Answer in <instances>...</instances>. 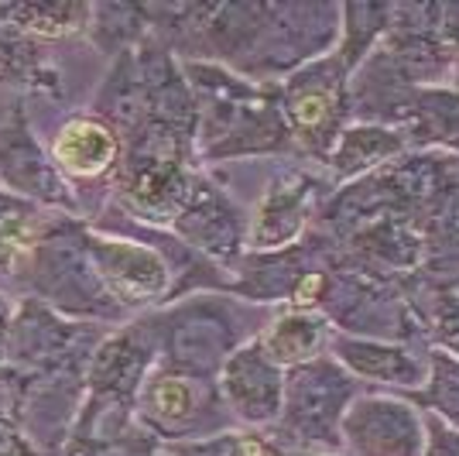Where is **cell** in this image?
<instances>
[{"label":"cell","instance_id":"obj_1","mask_svg":"<svg viewBox=\"0 0 459 456\" xmlns=\"http://www.w3.org/2000/svg\"><path fill=\"white\" fill-rule=\"evenodd\" d=\"M268 316V305L233 299L230 292H199L161 305L144 323L152 329L161 367L216 381L230 354L254 340Z\"/></svg>","mask_w":459,"mask_h":456},{"label":"cell","instance_id":"obj_2","mask_svg":"<svg viewBox=\"0 0 459 456\" xmlns=\"http://www.w3.org/2000/svg\"><path fill=\"white\" fill-rule=\"evenodd\" d=\"M195 162V134L165 120H148L141 131L124 137V154L114 171L117 199L141 224L172 227L199 179Z\"/></svg>","mask_w":459,"mask_h":456},{"label":"cell","instance_id":"obj_3","mask_svg":"<svg viewBox=\"0 0 459 456\" xmlns=\"http://www.w3.org/2000/svg\"><path fill=\"white\" fill-rule=\"evenodd\" d=\"M367 391L357 378H350L329 354L319 361L288 371L285 401L274 425L264 429L281 450L302 453H343V416L353 399Z\"/></svg>","mask_w":459,"mask_h":456},{"label":"cell","instance_id":"obj_4","mask_svg":"<svg viewBox=\"0 0 459 456\" xmlns=\"http://www.w3.org/2000/svg\"><path fill=\"white\" fill-rule=\"evenodd\" d=\"M278 110L285 117L295 152L323 165L340 134L353 124L350 110V73L336 52L295 69L278 83Z\"/></svg>","mask_w":459,"mask_h":456},{"label":"cell","instance_id":"obj_5","mask_svg":"<svg viewBox=\"0 0 459 456\" xmlns=\"http://www.w3.org/2000/svg\"><path fill=\"white\" fill-rule=\"evenodd\" d=\"M134 422L165 446L195 443L237 425L216 381L192 378L161 364H154L141 384Z\"/></svg>","mask_w":459,"mask_h":456},{"label":"cell","instance_id":"obj_6","mask_svg":"<svg viewBox=\"0 0 459 456\" xmlns=\"http://www.w3.org/2000/svg\"><path fill=\"white\" fill-rule=\"evenodd\" d=\"M333 192L336 186L329 182V175L323 179L319 171L302 165L278 171L250 209L247 254H274L302 244Z\"/></svg>","mask_w":459,"mask_h":456},{"label":"cell","instance_id":"obj_7","mask_svg":"<svg viewBox=\"0 0 459 456\" xmlns=\"http://www.w3.org/2000/svg\"><path fill=\"white\" fill-rule=\"evenodd\" d=\"M86 250L103 292L120 309H161L175 299L178 275L161 248L117 233H90Z\"/></svg>","mask_w":459,"mask_h":456},{"label":"cell","instance_id":"obj_8","mask_svg":"<svg viewBox=\"0 0 459 456\" xmlns=\"http://www.w3.org/2000/svg\"><path fill=\"white\" fill-rule=\"evenodd\" d=\"M343 456H421L425 412L408 395L360 391L343 416Z\"/></svg>","mask_w":459,"mask_h":456},{"label":"cell","instance_id":"obj_9","mask_svg":"<svg viewBox=\"0 0 459 456\" xmlns=\"http://www.w3.org/2000/svg\"><path fill=\"white\" fill-rule=\"evenodd\" d=\"M247 220L250 213L237 206V199H230V192L206 171H199L186 206L172 220V233L210 265L233 267L247 254Z\"/></svg>","mask_w":459,"mask_h":456},{"label":"cell","instance_id":"obj_10","mask_svg":"<svg viewBox=\"0 0 459 456\" xmlns=\"http://www.w3.org/2000/svg\"><path fill=\"white\" fill-rule=\"evenodd\" d=\"M285 378L288 371H281L271 361L264 346L254 337V340H247L230 354L227 364L216 374V384H220V395L227 401L233 422L240 429H261L264 433L274 425V418L281 416Z\"/></svg>","mask_w":459,"mask_h":456},{"label":"cell","instance_id":"obj_11","mask_svg":"<svg viewBox=\"0 0 459 456\" xmlns=\"http://www.w3.org/2000/svg\"><path fill=\"white\" fill-rule=\"evenodd\" d=\"M329 357L343 367L350 378H357L367 391H394L415 395L425 384L429 350L402 340H377V337H350L336 333Z\"/></svg>","mask_w":459,"mask_h":456},{"label":"cell","instance_id":"obj_12","mask_svg":"<svg viewBox=\"0 0 459 456\" xmlns=\"http://www.w3.org/2000/svg\"><path fill=\"white\" fill-rule=\"evenodd\" d=\"M0 179L21 199H41L48 206H73V189L58 175V169L45 158L41 145L31 137L24 117H14L0 131Z\"/></svg>","mask_w":459,"mask_h":456},{"label":"cell","instance_id":"obj_13","mask_svg":"<svg viewBox=\"0 0 459 456\" xmlns=\"http://www.w3.org/2000/svg\"><path fill=\"white\" fill-rule=\"evenodd\" d=\"M124 154V137L96 114L69 117L52 137V165L62 179L93 182L114 175Z\"/></svg>","mask_w":459,"mask_h":456},{"label":"cell","instance_id":"obj_14","mask_svg":"<svg viewBox=\"0 0 459 456\" xmlns=\"http://www.w3.org/2000/svg\"><path fill=\"white\" fill-rule=\"evenodd\" d=\"M333 337H336V329L323 312L278 305V309H271L268 323L257 333V343L281 371H295V367H306V364L325 357L333 346Z\"/></svg>","mask_w":459,"mask_h":456},{"label":"cell","instance_id":"obj_15","mask_svg":"<svg viewBox=\"0 0 459 456\" xmlns=\"http://www.w3.org/2000/svg\"><path fill=\"white\" fill-rule=\"evenodd\" d=\"M402 154H408V145L398 127H387V124H364V120H353L336 148L325 162V175L336 189L343 186H353L374 171L394 165Z\"/></svg>","mask_w":459,"mask_h":456},{"label":"cell","instance_id":"obj_16","mask_svg":"<svg viewBox=\"0 0 459 456\" xmlns=\"http://www.w3.org/2000/svg\"><path fill=\"white\" fill-rule=\"evenodd\" d=\"M394 127L408 152L459 154V93L453 86H419Z\"/></svg>","mask_w":459,"mask_h":456},{"label":"cell","instance_id":"obj_17","mask_svg":"<svg viewBox=\"0 0 459 456\" xmlns=\"http://www.w3.org/2000/svg\"><path fill=\"white\" fill-rule=\"evenodd\" d=\"M93 7L82 4H0V24L24 39H69L90 28Z\"/></svg>","mask_w":459,"mask_h":456},{"label":"cell","instance_id":"obj_18","mask_svg":"<svg viewBox=\"0 0 459 456\" xmlns=\"http://www.w3.org/2000/svg\"><path fill=\"white\" fill-rule=\"evenodd\" d=\"M394 4H340V45L336 56L353 76L357 66L367 62V56L381 45V39L391 28Z\"/></svg>","mask_w":459,"mask_h":456},{"label":"cell","instance_id":"obj_19","mask_svg":"<svg viewBox=\"0 0 459 456\" xmlns=\"http://www.w3.org/2000/svg\"><path fill=\"white\" fill-rule=\"evenodd\" d=\"M411 401L421 412L459 429V357H449L442 350H429L425 384L411 395Z\"/></svg>","mask_w":459,"mask_h":456},{"label":"cell","instance_id":"obj_20","mask_svg":"<svg viewBox=\"0 0 459 456\" xmlns=\"http://www.w3.org/2000/svg\"><path fill=\"white\" fill-rule=\"evenodd\" d=\"M45 220L31 203H24L21 196L0 192V267L14 265L24 250L41 237Z\"/></svg>","mask_w":459,"mask_h":456},{"label":"cell","instance_id":"obj_21","mask_svg":"<svg viewBox=\"0 0 459 456\" xmlns=\"http://www.w3.org/2000/svg\"><path fill=\"white\" fill-rule=\"evenodd\" d=\"M172 456H281V446H274L268 433L261 429H223L216 436L195 439V443H178L169 446Z\"/></svg>","mask_w":459,"mask_h":456},{"label":"cell","instance_id":"obj_22","mask_svg":"<svg viewBox=\"0 0 459 456\" xmlns=\"http://www.w3.org/2000/svg\"><path fill=\"white\" fill-rule=\"evenodd\" d=\"M421 456H459V429L425 412V443Z\"/></svg>","mask_w":459,"mask_h":456},{"label":"cell","instance_id":"obj_23","mask_svg":"<svg viewBox=\"0 0 459 456\" xmlns=\"http://www.w3.org/2000/svg\"><path fill=\"white\" fill-rule=\"evenodd\" d=\"M446 86H453L459 93V56H456V62H453V69H449V83H446Z\"/></svg>","mask_w":459,"mask_h":456},{"label":"cell","instance_id":"obj_24","mask_svg":"<svg viewBox=\"0 0 459 456\" xmlns=\"http://www.w3.org/2000/svg\"><path fill=\"white\" fill-rule=\"evenodd\" d=\"M281 456H343V453H302V450H281Z\"/></svg>","mask_w":459,"mask_h":456},{"label":"cell","instance_id":"obj_25","mask_svg":"<svg viewBox=\"0 0 459 456\" xmlns=\"http://www.w3.org/2000/svg\"><path fill=\"white\" fill-rule=\"evenodd\" d=\"M4 329H7V305L0 299V340H4Z\"/></svg>","mask_w":459,"mask_h":456}]
</instances>
